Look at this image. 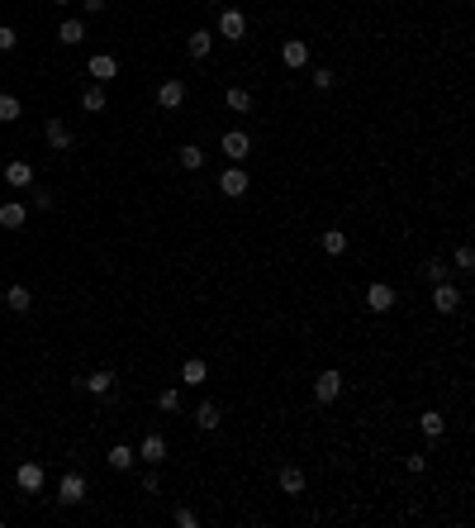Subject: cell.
<instances>
[{
  "label": "cell",
  "mask_w": 475,
  "mask_h": 528,
  "mask_svg": "<svg viewBox=\"0 0 475 528\" xmlns=\"http://www.w3.org/2000/svg\"><path fill=\"white\" fill-rule=\"evenodd\" d=\"M337 395H342V371H318L314 376V400L332 405Z\"/></svg>",
  "instance_id": "cell-1"
},
{
  "label": "cell",
  "mask_w": 475,
  "mask_h": 528,
  "mask_svg": "<svg viewBox=\"0 0 475 528\" xmlns=\"http://www.w3.org/2000/svg\"><path fill=\"white\" fill-rule=\"evenodd\" d=\"M432 309H437V314H457V309H461V290L452 286V281H437V286H432Z\"/></svg>",
  "instance_id": "cell-2"
},
{
  "label": "cell",
  "mask_w": 475,
  "mask_h": 528,
  "mask_svg": "<svg viewBox=\"0 0 475 528\" xmlns=\"http://www.w3.org/2000/svg\"><path fill=\"white\" fill-rule=\"evenodd\" d=\"M57 500H62V505H81V500H86V476H81V471H67L62 485H57Z\"/></svg>",
  "instance_id": "cell-3"
},
{
  "label": "cell",
  "mask_w": 475,
  "mask_h": 528,
  "mask_svg": "<svg viewBox=\"0 0 475 528\" xmlns=\"http://www.w3.org/2000/svg\"><path fill=\"white\" fill-rule=\"evenodd\" d=\"M15 485L24 490V495H38V490H43V466H38V462H24V466L15 471Z\"/></svg>",
  "instance_id": "cell-4"
},
{
  "label": "cell",
  "mask_w": 475,
  "mask_h": 528,
  "mask_svg": "<svg viewBox=\"0 0 475 528\" xmlns=\"http://www.w3.org/2000/svg\"><path fill=\"white\" fill-rule=\"evenodd\" d=\"M366 304H371V314H385V309L395 304V286H385V281H371V286H366Z\"/></svg>",
  "instance_id": "cell-5"
},
{
  "label": "cell",
  "mask_w": 475,
  "mask_h": 528,
  "mask_svg": "<svg viewBox=\"0 0 475 528\" xmlns=\"http://www.w3.org/2000/svg\"><path fill=\"white\" fill-rule=\"evenodd\" d=\"M281 62L290 67V72H300V67L309 62V43H304V38H285V43H281Z\"/></svg>",
  "instance_id": "cell-6"
},
{
  "label": "cell",
  "mask_w": 475,
  "mask_h": 528,
  "mask_svg": "<svg viewBox=\"0 0 475 528\" xmlns=\"http://www.w3.org/2000/svg\"><path fill=\"white\" fill-rule=\"evenodd\" d=\"M181 100H186V81H162V86H157V105H162V110H181Z\"/></svg>",
  "instance_id": "cell-7"
},
{
  "label": "cell",
  "mask_w": 475,
  "mask_h": 528,
  "mask_svg": "<svg viewBox=\"0 0 475 528\" xmlns=\"http://www.w3.org/2000/svg\"><path fill=\"white\" fill-rule=\"evenodd\" d=\"M5 186H15V191H24V186H33V167L24 158L5 162Z\"/></svg>",
  "instance_id": "cell-8"
},
{
  "label": "cell",
  "mask_w": 475,
  "mask_h": 528,
  "mask_svg": "<svg viewBox=\"0 0 475 528\" xmlns=\"http://www.w3.org/2000/svg\"><path fill=\"white\" fill-rule=\"evenodd\" d=\"M86 72H91V77L100 81V86H105V81H114V77H119V62H114L110 53H95L91 62H86Z\"/></svg>",
  "instance_id": "cell-9"
},
{
  "label": "cell",
  "mask_w": 475,
  "mask_h": 528,
  "mask_svg": "<svg viewBox=\"0 0 475 528\" xmlns=\"http://www.w3.org/2000/svg\"><path fill=\"white\" fill-rule=\"evenodd\" d=\"M247 186H252V181H247V172H242V167H233V172H223V176H219V191L228 195V200L247 195Z\"/></svg>",
  "instance_id": "cell-10"
},
{
  "label": "cell",
  "mask_w": 475,
  "mask_h": 528,
  "mask_svg": "<svg viewBox=\"0 0 475 528\" xmlns=\"http://www.w3.org/2000/svg\"><path fill=\"white\" fill-rule=\"evenodd\" d=\"M223 153H228V158H233V162H242V158H247V153H252V138H247V133H242V128H233V133H223Z\"/></svg>",
  "instance_id": "cell-11"
},
{
  "label": "cell",
  "mask_w": 475,
  "mask_h": 528,
  "mask_svg": "<svg viewBox=\"0 0 475 528\" xmlns=\"http://www.w3.org/2000/svg\"><path fill=\"white\" fill-rule=\"evenodd\" d=\"M219 33L228 38V43H238V38L247 33V19L238 15V10H223V15H219Z\"/></svg>",
  "instance_id": "cell-12"
},
{
  "label": "cell",
  "mask_w": 475,
  "mask_h": 528,
  "mask_svg": "<svg viewBox=\"0 0 475 528\" xmlns=\"http://www.w3.org/2000/svg\"><path fill=\"white\" fill-rule=\"evenodd\" d=\"M138 457L142 462H167V438H162V433H147V438H142V448H138Z\"/></svg>",
  "instance_id": "cell-13"
},
{
  "label": "cell",
  "mask_w": 475,
  "mask_h": 528,
  "mask_svg": "<svg viewBox=\"0 0 475 528\" xmlns=\"http://www.w3.org/2000/svg\"><path fill=\"white\" fill-rule=\"evenodd\" d=\"M24 219H29V209L19 205V200H5V205H0V229H24Z\"/></svg>",
  "instance_id": "cell-14"
},
{
  "label": "cell",
  "mask_w": 475,
  "mask_h": 528,
  "mask_svg": "<svg viewBox=\"0 0 475 528\" xmlns=\"http://www.w3.org/2000/svg\"><path fill=\"white\" fill-rule=\"evenodd\" d=\"M81 390H91V395H110V390H114V371H91V376H81Z\"/></svg>",
  "instance_id": "cell-15"
},
{
  "label": "cell",
  "mask_w": 475,
  "mask_h": 528,
  "mask_svg": "<svg viewBox=\"0 0 475 528\" xmlns=\"http://www.w3.org/2000/svg\"><path fill=\"white\" fill-rule=\"evenodd\" d=\"M43 133H48V143L57 148V153H67V148H72V128H67L62 119H48V124H43Z\"/></svg>",
  "instance_id": "cell-16"
},
{
  "label": "cell",
  "mask_w": 475,
  "mask_h": 528,
  "mask_svg": "<svg viewBox=\"0 0 475 528\" xmlns=\"http://www.w3.org/2000/svg\"><path fill=\"white\" fill-rule=\"evenodd\" d=\"M205 376H209V367L200 357H186V362H181V385H205Z\"/></svg>",
  "instance_id": "cell-17"
},
{
  "label": "cell",
  "mask_w": 475,
  "mask_h": 528,
  "mask_svg": "<svg viewBox=\"0 0 475 528\" xmlns=\"http://www.w3.org/2000/svg\"><path fill=\"white\" fill-rule=\"evenodd\" d=\"M105 462H110V466H114V471H128V466L138 462V452L128 448V443H114V448H110V452H105Z\"/></svg>",
  "instance_id": "cell-18"
},
{
  "label": "cell",
  "mask_w": 475,
  "mask_h": 528,
  "mask_svg": "<svg viewBox=\"0 0 475 528\" xmlns=\"http://www.w3.org/2000/svg\"><path fill=\"white\" fill-rule=\"evenodd\" d=\"M186 48H190V57H209V53H214V33L209 29H195L186 38Z\"/></svg>",
  "instance_id": "cell-19"
},
{
  "label": "cell",
  "mask_w": 475,
  "mask_h": 528,
  "mask_svg": "<svg viewBox=\"0 0 475 528\" xmlns=\"http://www.w3.org/2000/svg\"><path fill=\"white\" fill-rule=\"evenodd\" d=\"M318 243H323V253H328V257L347 253V233H342V229H323V238H318Z\"/></svg>",
  "instance_id": "cell-20"
},
{
  "label": "cell",
  "mask_w": 475,
  "mask_h": 528,
  "mask_svg": "<svg viewBox=\"0 0 475 528\" xmlns=\"http://www.w3.org/2000/svg\"><path fill=\"white\" fill-rule=\"evenodd\" d=\"M195 429H205V433L219 429V405H214V400H205L200 409H195Z\"/></svg>",
  "instance_id": "cell-21"
},
{
  "label": "cell",
  "mask_w": 475,
  "mask_h": 528,
  "mask_svg": "<svg viewBox=\"0 0 475 528\" xmlns=\"http://www.w3.org/2000/svg\"><path fill=\"white\" fill-rule=\"evenodd\" d=\"M5 304H10L15 314H29V304H33L29 286H10V290H5Z\"/></svg>",
  "instance_id": "cell-22"
},
{
  "label": "cell",
  "mask_w": 475,
  "mask_h": 528,
  "mask_svg": "<svg viewBox=\"0 0 475 528\" xmlns=\"http://www.w3.org/2000/svg\"><path fill=\"white\" fill-rule=\"evenodd\" d=\"M418 429H423L428 438H442V433H447V419L437 414V409H423V414H418Z\"/></svg>",
  "instance_id": "cell-23"
},
{
  "label": "cell",
  "mask_w": 475,
  "mask_h": 528,
  "mask_svg": "<svg viewBox=\"0 0 475 528\" xmlns=\"http://www.w3.org/2000/svg\"><path fill=\"white\" fill-rule=\"evenodd\" d=\"M281 490H285V495H300V490H304V471H300V466H281Z\"/></svg>",
  "instance_id": "cell-24"
},
{
  "label": "cell",
  "mask_w": 475,
  "mask_h": 528,
  "mask_svg": "<svg viewBox=\"0 0 475 528\" xmlns=\"http://www.w3.org/2000/svg\"><path fill=\"white\" fill-rule=\"evenodd\" d=\"M223 105H228L233 114H247V110H252V91H242V86H233V91L223 96Z\"/></svg>",
  "instance_id": "cell-25"
},
{
  "label": "cell",
  "mask_w": 475,
  "mask_h": 528,
  "mask_svg": "<svg viewBox=\"0 0 475 528\" xmlns=\"http://www.w3.org/2000/svg\"><path fill=\"white\" fill-rule=\"evenodd\" d=\"M181 167H186V172H200V167H205V148L186 143V148H181Z\"/></svg>",
  "instance_id": "cell-26"
},
{
  "label": "cell",
  "mask_w": 475,
  "mask_h": 528,
  "mask_svg": "<svg viewBox=\"0 0 475 528\" xmlns=\"http://www.w3.org/2000/svg\"><path fill=\"white\" fill-rule=\"evenodd\" d=\"M57 38H62V43H81V38H86V24H81V19H62Z\"/></svg>",
  "instance_id": "cell-27"
},
{
  "label": "cell",
  "mask_w": 475,
  "mask_h": 528,
  "mask_svg": "<svg viewBox=\"0 0 475 528\" xmlns=\"http://www.w3.org/2000/svg\"><path fill=\"white\" fill-rule=\"evenodd\" d=\"M19 114H24V105H19L15 96H0V124H15Z\"/></svg>",
  "instance_id": "cell-28"
},
{
  "label": "cell",
  "mask_w": 475,
  "mask_h": 528,
  "mask_svg": "<svg viewBox=\"0 0 475 528\" xmlns=\"http://www.w3.org/2000/svg\"><path fill=\"white\" fill-rule=\"evenodd\" d=\"M81 110H91V114H100V110H105V86H91V91L81 96Z\"/></svg>",
  "instance_id": "cell-29"
},
{
  "label": "cell",
  "mask_w": 475,
  "mask_h": 528,
  "mask_svg": "<svg viewBox=\"0 0 475 528\" xmlns=\"http://www.w3.org/2000/svg\"><path fill=\"white\" fill-rule=\"evenodd\" d=\"M157 409H167V414H172V409H181V390H176V385H167V390L157 395Z\"/></svg>",
  "instance_id": "cell-30"
},
{
  "label": "cell",
  "mask_w": 475,
  "mask_h": 528,
  "mask_svg": "<svg viewBox=\"0 0 475 528\" xmlns=\"http://www.w3.org/2000/svg\"><path fill=\"white\" fill-rule=\"evenodd\" d=\"M452 262H457V272H471V267H475V253H471V248H466V243H461V248H457V257H452Z\"/></svg>",
  "instance_id": "cell-31"
},
{
  "label": "cell",
  "mask_w": 475,
  "mask_h": 528,
  "mask_svg": "<svg viewBox=\"0 0 475 528\" xmlns=\"http://www.w3.org/2000/svg\"><path fill=\"white\" fill-rule=\"evenodd\" d=\"M15 43H19V33L10 29V24H0V53H10V48H15Z\"/></svg>",
  "instance_id": "cell-32"
},
{
  "label": "cell",
  "mask_w": 475,
  "mask_h": 528,
  "mask_svg": "<svg viewBox=\"0 0 475 528\" xmlns=\"http://www.w3.org/2000/svg\"><path fill=\"white\" fill-rule=\"evenodd\" d=\"M423 276L432 281V286H437V281H447V267H442V262H428V267H423Z\"/></svg>",
  "instance_id": "cell-33"
},
{
  "label": "cell",
  "mask_w": 475,
  "mask_h": 528,
  "mask_svg": "<svg viewBox=\"0 0 475 528\" xmlns=\"http://www.w3.org/2000/svg\"><path fill=\"white\" fill-rule=\"evenodd\" d=\"M314 86H318V91H332V72H328V67H318V72H314Z\"/></svg>",
  "instance_id": "cell-34"
},
{
  "label": "cell",
  "mask_w": 475,
  "mask_h": 528,
  "mask_svg": "<svg viewBox=\"0 0 475 528\" xmlns=\"http://www.w3.org/2000/svg\"><path fill=\"white\" fill-rule=\"evenodd\" d=\"M176 524H181V528H195V524H200V519H195V514H190V510H176Z\"/></svg>",
  "instance_id": "cell-35"
},
{
  "label": "cell",
  "mask_w": 475,
  "mask_h": 528,
  "mask_svg": "<svg viewBox=\"0 0 475 528\" xmlns=\"http://www.w3.org/2000/svg\"><path fill=\"white\" fill-rule=\"evenodd\" d=\"M105 10V0H86V15H100Z\"/></svg>",
  "instance_id": "cell-36"
},
{
  "label": "cell",
  "mask_w": 475,
  "mask_h": 528,
  "mask_svg": "<svg viewBox=\"0 0 475 528\" xmlns=\"http://www.w3.org/2000/svg\"><path fill=\"white\" fill-rule=\"evenodd\" d=\"M57 5H67V0H57Z\"/></svg>",
  "instance_id": "cell-37"
}]
</instances>
